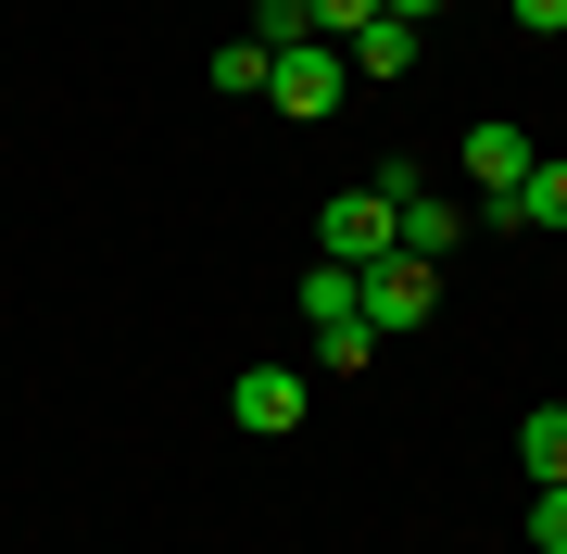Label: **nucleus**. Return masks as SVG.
<instances>
[{"label":"nucleus","mask_w":567,"mask_h":554,"mask_svg":"<svg viewBox=\"0 0 567 554\" xmlns=\"http://www.w3.org/2000/svg\"><path fill=\"white\" fill-rule=\"evenodd\" d=\"M265 102H278L290 126L341 114V102H353V63H341V39H290V51H265Z\"/></svg>","instance_id":"obj_1"},{"label":"nucleus","mask_w":567,"mask_h":554,"mask_svg":"<svg viewBox=\"0 0 567 554\" xmlns=\"http://www.w3.org/2000/svg\"><path fill=\"white\" fill-rule=\"evenodd\" d=\"M353 303H365V328H379V341H404V328H429V303H442V265L379 252V265H353Z\"/></svg>","instance_id":"obj_2"},{"label":"nucleus","mask_w":567,"mask_h":554,"mask_svg":"<svg viewBox=\"0 0 567 554\" xmlns=\"http://www.w3.org/2000/svg\"><path fill=\"white\" fill-rule=\"evenodd\" d=\"M454 165L480 177V227H517V177L543 165V151H529V139H517L505 114H480V126H466V151H454Z\"/></svg>","instance_id":"obj_3"},{"label":"nucleus","mask_w":567,"mask_h":554,"mask_svg":"<svg viewBox=\"0 0 567 554\" xmlns=\"http://www.w3.org/2000/svg\"><path fill=\"white\" fill-rule=\"evenodd\" d=\"M316 252H328V265H379V252H391V189H379V177L328 189V215H316Z\"/></svg>","instance_id":"obj_4"},{"label":"nucleus","mask_w":567,"mask_h":554,"mask_svg":"<svg viewBox=\"0 0 567 554\" xmlns=\"http://www.w3.org/2000/svg\"><path fill=\"white\" fill-rule=\"evenodd\" d=\"M227 416H240L252 441H290V429H303V366H240Z\"/></svg>","instance_id":"obj_5"},{"label":"nucleus","mask_w":567,"mask_h":554,"mask_svg":"<svg viewBox=\"0 0 567 554\" xmlns=\"http://www.w3.org/2000/svg\"><path fill=\"white\" fill-rule=\"evenodd\" d=\"M341 63H353V76H416V25L404 13H365L353 39H341Z\"/></svg>","instance_id":"obj_6"},{"label":"nucleus","mask_w":567,"mask_h":554,"mask_svg":"<svg viewBox=\"0 0 567 554\" xmlns=\"http://www.w3.org/2000/svg\"><path fill=\"white\" fill-rule=\"evenodd\" d=\"M517 467L529 479H567V404H529L517 416Z\"/></svg>","instance_id":"obj_7"},{"label":"nucleus","mask_w":567,"mask_h":554,"mask_svg":"<svg viewBox=\"0 0 567 554\" xmlns=\"http://www.w3.org/2000/svg\"><path fill=\"white\" fill-rule=\"evenodd\" d=\"M517 227H555V240H567V165H529L517 177Z\"/></svg>","instance_id":"obj_8"},{"label":"nucleus","mask_w":567,"mask_h":554,"mask_svg":"<svg viewBox=\"0 0 567 554\" xmlns=\"http://www.w3.org/2000/svg\"><path fill=\"white\" fill-rule=\"evenodd\" d=\"M303 315H316V328H353V315H365V303H353V265H316V278H303Z\"/></svg>","instance_id":"obj_9"},{"label":"nucleus","mask_w":567,"mask_h":554,"mask_svg":"<svg viewBox=\"0 0 567 554\" xmlns=\"http://www.w3.org/2000/svg\"><path fill=\"white\" fill-rule=\"evenodd\" d=\"M203 76H215V88H227V102H265V51H252V39H227V51H215V63H203Z\"/></svg>","instance_id":"obj_10"},{"label":"nucleus","mask_w":567,"mask_h":554,"mask_svg":"<svg viewBox=\"0 0 567 554\" xmlns=\"http://www.w3.org/2000/svg\"><path fill=\"white\" fill-rule=\"evenodd\" d=\"M529 554H567V479H543V492H529Z\"/></svg>","instance_id":"obj_11"},{"label":"nucleus","mask_w":567,"mask_h":554,"mask_svg":"<svg viewBox=\"0 0 567 554\" xmlns=\"http://www.w3.org/2000/svg\"><path fill=\"white\" fill-rule=\"evenodd\" d=\"M290 39H316L303 0H252V51H290Z\"/></svg>","instance_id":"obj_12"},{"label":"nucleus","mask_w":567,"mask_h":554,"mask_svg":"<svg viewBox=\"0 0 567 554\" xmlns=\"http://www.w3.org/2000/svg\"><path fill=\"white\" fill-rule=\"evenodd\" d=\"M365 353H379V328H365V315H353V328H316V366H365Z\"/></svg>","instance_id":"obj_13"},{"label":"nucleus","mask_w":567,"mask_h":554,"mask_svg":"<svg viewBox=\"0 0 567 554\" xmlns=\"http://www.w3.org/2000/svg\"><path fill=\"white\" fill-rule=\"evenodd\" d=\"M365 13H379V0H303V25H316V39H353Z\"/></svg>","instance_id":"obj_14"},{"label":"nucleus","mask_w":567,"mask_h":554,"mask_svg":"<svg viewBox=\"0 0 567 554\" xmlns=\"http://www.w3.org/2000/svg\"><path fill=\"white\" fill-rule=\"evenodd\" d=\"M505 13L529 25V39H567V0H505Z\"/></svg>","instance_id":"obj_15"},{"label":"nucleus","mask_w":567,"mask_h":554,"mask_svg":"<svg viewBox=\"0 0 567 554\" xmlns=\"http://www.w3.org/2000/svg\"><path fill=\"white\" fill-rule=\"evenodd\" d=\"M379 13H404V25H429V13H442V0H379Z\"/></svg>","instance_id":"obj_16"},{"label":"nucleus","mask_w":567,"mask_h":554,"mask_svg":"<svg viewBox=\"0 0 567 554\" xmlns=\"http://www.w3.org/2000/svg\"><path fill=\"white\" fill-rule=\"evenodd\" d=\"M555 404H567V390H555Z\"/></svg>","instance_id":"obj_17"}]
</instances>
